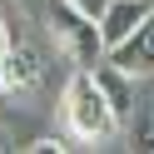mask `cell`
<instances>
[{"label":"cell","mask_w":154,"mask_h":154,"mask_svg":"<svg viewBox=\"0 0 154 154\" xmlns=\"http://www.w3.org/2000/svg\"><path fill=\"white\" fill-rule=\"evenodd\" d=\"M60 114H65V129L75 134L80 144H104L109 134H119V114H114L109 94L100 90V80H94L90 65H80V70L70 75V85H65V100H60Z\"/></svg>","instance_id":"cell-1"},{"label":"cell","mask_w":154,"mask_h":154,"mask_svg":"<svg viewBox=\"0 0 154 154\" xmlns=\"http://www.w3.org/2000/svg\"><path fill=\"white\" fill-rule=\"evenodd\" d=\"M50 30H55V40L65 45V55L75 65H100L109 55L104 35H100V15H90L75 0H50Z\"/></svg>","instance_id":"cell-2"},{"label":"cell","mask_w":154,"mask_h":154,"mask_svg":"<svg viewBox=\"0 0 154 154\" xmlns=\"http://www.w3.org/2000/svg\"><path fill=\"white\" fill-rule=\"evenodd\" d=\"M154 0H109L100 10V35H104V50H114L119 40H129L144 20H149Z\"/></svg>","instance_id":"cell-3"},{"label":"cell","mask_w":154,"mask_h":154,"mask_svg":"<svg viewBox=\"0 0 154 154\" xmlns=\"http://www.w3.org/2000/svg\"><path fill=\"white\" fill-rule=\"evenodd\" d=\"M109 60L119 65V70H129L134 80L154 75V10H149V20H144L139 30L129 35V40H119V45L109 50Z\"/></svg>","instance_id":"cell-4"},{"label":"cell","mask_w":154,"mask_h":154,"mask_svg":"<svg viewBox=\"0 0 154 154\" xmlns=\"http://www.w3.org/2000/svg\"><path fill=\"white\" fill-rule=\"evenodd\" d=\"M90 70H94V80H100V90L109 94L114 114H119V119L129 124V119H134V75H129V70H119V65H114L109 55H104L100 65H90Z\"/></svg>","instance_id":"cell-5"},{"label":"cell","mask_w":154,"mask_h":154,"mask_svg":"<svg viewBox=\"0 0 154 154\" xmlns=\"http://www.w3.org/2000/svg\"><path fill=\"white\" fill-rule=\"evenodd\" d=\"M5 80H10V90H35L40 85V75H45V65H40V55H35V45H25L20 35H15V45H10V55H5Z\"/></svg>","instance_id":"cell-6"},{"label":"cell","mask_w":154,"mask_h":154,"mask_svg":"<svg viewBox=\"0 0 154 154\" xmlns=\"http://www.w3.org/2000/svg\"><path fill=\"white\" fill-rule=\"evenodd\" d=\"M129 144L144 149V154H154V109H139L129 119Z\"/></svg>","instance_id":"cell-7"},{"label":"cell","mask_w":154,"mask_h":154,"mask_svg":"<svg viewBox=\"0 0 154 154\" xmlns=\"http://www.w3.org/2000/svg\"><path fill=\"white\" fill-rule=\"evenodd\" d=\"M30 154H65V144L45 134V139H35V144H30Z\"/></svg>","instance_id":"cell-8"},{"label":"cell","mask_w":154,"mask_h":154,"mask_svg":"<svg viewBox=\"0 0 154 154\" xmlns=\"http://www.w3.org/2000/svg\"><path fill=\"white\" fill-rule=\"evenodd\" d=\"M10 45H15V30L5 20H0V65H5V55H10Z\"/></svg>","instance_id":"cell-9"},{"label":"cell","mask_w":154,"mask_h":154,"mask_svg":"<svg viewBox=\"0 0 154 154\" xmlns=\"http://www.w3.org/2000/svg\"><path fill=\"white\" fill-rule=\"evenodd\" d=\"M75 5H85V10H90V15H100L104 5H109V0H75Z\"/></svg>","instance_id":"cell-10"},{"label":"cell","mask_w":154,"mask_h":154,"mask_svg":"<svg viewBox=\"0 0 154 154\" xmlns=\"http://www.w3.org/2000/svg\"><path fill=\"white\" fill-rule=\"evenodd\" d=\"M5 90H10V80H5V70H0V100H5Z\"/></svg>","instance_id":"cell-11"}]
</instances>
